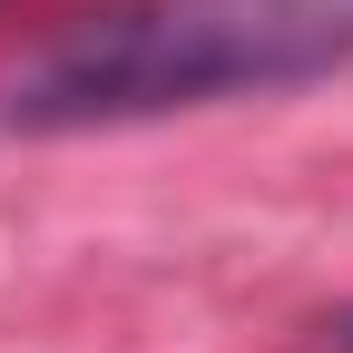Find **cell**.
I'll return each mask as SVG.
<instances>
[{"mask_svg":"<svg viewBox=\"0 0 353 353\" xmlns=\"http://www.w3.org/2000/svg\"><path fill=\"white\" fill-rule=\"evenodd\" d=\"M334 69H353V0H108L10 79L0 128H138L216 99H285Z\"/></svg>","mask_w":353,"mask_h":353,"instance_id":"cell-1","label":"cell"},{"mask_svg":"<svg viewBox=\"0 0 353 353\" xmlns=\"http://www.w3.org/2000/svg\"><path fill=\"white\" fill-rule=\"evenodd\" d=\"M324 334H334V343H343V353H353V304H343V314H334V324H324Z\"/></svg>","mask_w":353,"mask_h":353,"instance_id":"cell-2","label":"cell"}]
</instances>
